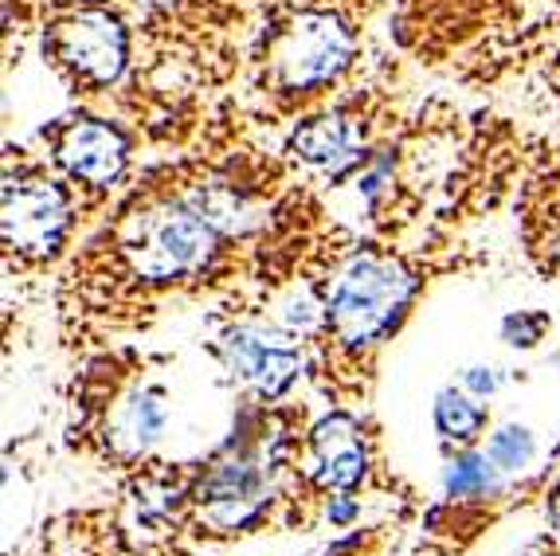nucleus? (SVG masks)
Listing matches in <instances>:
<instances>
[{
  "instance_id": "nucleus-4",
  "label": "nucleus",
  "mask_w": 560,
  "mask_h": 556,
  "mask_svg": "<svg viewBox=\"0 0 560 556\" xmlns=\"http://www.w3.org/2000/svg\"><path fill=\"white\" fill-rule=\"evenodd\" d=\"M71 208L56 181L9 176L4 185V247L28 259H47L63 243Z\"/></svg>"
},
{
  "instance_id": "nucleus-1",
  "label": "nucleus",
  "mask_w": 560,
  "mask_h": 556,
  "mask_svg": "<svg viewBox=\"0 0 560 556\" xmlns=\"http://www.w3.org/2000/svg\"><path fill=\"white\" fill-rule=\"evenodd\" d=\"M416 278L404 270V263L384 255H361L334 278L326 294V317L334 325L337 341L349 349L376 345L408 310Z\"/></svg>"
},
{
  "instance_id": "nucleus-6",
  "label": "nucleus",
  "mask_w": 560,
  "mask_h": 556,
  "mask_svg": "<svg viewBox=\"0 0 560 556\" xmlns=\"http://www.w3.org/2000/svg\"><path fill=\"white\" fill-rule=\"evenodd\" d=\"M224 361L228 369L247 381L262 399H275L294 384L302 369L299 349L290 345V337L271 334V329H259V325H243V329H232L224 337Z\"/></svg>"
},
{
  "instance_id": "nucleus-10",
  "label": "nucleus",
  "mask_w": 560,
  "mask_h": 556,
  "mask_svg": "<svg viewBox=\"0 0 560 556\" xmlns=\"http://www.w3.org/2000/svg\"><path fill=\"white\" fill-rule=\"evenodd\" d=\"M435 427H440V436L447 439V443L470 447L478 436H482L486 408L482 404H475L467 392L443 389L440 396H435Z\"/></svg>"
},
{
  "instance_id": "nucleus-5",
  "label": "nucleus",
  "mask_w": 560,
  "mask_h": 556,
  "mask_svg": "<svg viewBox=\"0 0 560 556\" xmlns=\"http://www.w3.org/2000/svg\"><path fill=\"white\" fill-rule=\"evenodd\" d=\"M353 39H349L346 24L329 12H314L302 16L290 36L282 39L279 56H275V71H279L282 91H318L337 71L349 63Z\"/></svg>"
},
{
  "instance_id": "nucleus-12",
  "label": "nucleus",
  "mask_w": 560,
  "mask_h": 556,
  "mask_svg": "<svg viewBox=\"0 0 560 556\" xmlns=\"http://www.w3.org/2000/svg\"><path fill=\"white\" fill-rule=\"evenodd\" d=\"M533 454H537V443H533L529 427L517 424H505L498 436H490V447H486V459L505 474L525 471L533 463Z\"/></svg>"
},
{
  "instance_id": "nucleus-3",
  "label": "nucleus",
  "mask_w": 560,
  "mask_h": 556,
  "mask_svg": "<svg viewBox=\"0 0 560 556\" xmlns=\"http://www.w3.org/2000/svg\"><path fill=\"white\" fill-rule=\"evenodd\" d=\"M44 47L75 86H110L126 67V28L106 9H79L56 20Z\"/></svg>"
},
{
  "instance_id": "nucleus-9",
  "label": "nucleus",
  "mask_w": 560,
  "mask_h": 556,
  "mask_svg": "<svg viewBox=\"0 0 560 556\" xmlns=\"http://www.w3.org/2000/svg\"><path fill=\"white\" fill-rule=\"evenodd\" d=\"M294 149L302 153V161L318 169H346L357 158V138L349 130L346 118L337 114H322V118L302 121L294 130Z\"/></svg>"
},
{
  "instance_id": "nucleus-11",
  "label": "nucleus",
  "mask_w": 560,
  "mask_h": 556,
  "mask_svg": "<svg viewBox=\"0 0 560 556\" xmlns=\"http://www.w3.org/2000/svg\"><path fill=\"white\" fill-rule=\"evenodd\" d=\"M494 471L498 466L486 459V454H458L455 463H447V474H443V486H447L451 498H478L494 486Z\"/></svg>"
},
{
  "instance_id": "nucleus-2",
  "label": "nucleus",
  "mask_w": 560,
  "mask_h": 556,
  "mask_svg": "<svg viewBox=\"0 0 560 556\" xmlns=\"http://www.w3.org/2000/svg\"><path fill=\"white\" fill-rule=\"evenodd\" d=\"M215 251V228L197 212V208H173V212L141 216L138 228L121 255L138 278L150 282H173L192 270H200Z\"/></svg>"
},
{
  "instance_id": "nucleus-13",
  "label": "nucleus",
  "mask_w": 560,
  "mask_h": 556,
  "mask_svg": "<svg viewBox=\"0 0 560 556\" xmlns=\"http://www.w3.org/2000/svg\"><path fill=\"white\" fill-rule=\"evenodd\" d=\"M545 329H549V317L545 314H533V310H517V314H505L502 322V337L514 349H533V345L541 341Z\"/></svg>"
},
{
  "instance_id": "nucleus-14",
  "label": "nucleus",
  "mask_w": 560,
  "mask_h": 556,
  "mask_svg": "<svg viewBox=\"0 0 560 556\" xmlns=\"http://www.w3.org/2000/svg\"><path fill=\"white\" fill-rule=\"evenodd\" d=\"M463 384H467L475 396H494L498 392V377L490 369H467L463 372Z\"/></svg>"
},
{
  "instance_id": "nucleus-8",
  "label": "nucleus",
  "mask_w": 560,
  "mask_h": 556,
  "mask_svg": "<svg viewBox=\"0 0 560 556\" xmlns=\"http://www.w3.org/2000/svg\"><path fill=\"white\" fill-rule=\"evenodd\" d=\"M314 454H318V483L334 486V490H349L364 478V466H369V454L361 443V427L349 416H329L314 427Z\"/></svg>"
},
{
  "instance_id": "nucleus-17",
  "label": "nucleus",
  "mask_w": 560,
  "mask_h": 556,
  "mask_svg": "<svg viewBox=\"0 0 560 556\" xmlns=\"http://www.w3.org/2000/svg\"><path fill=\"white\" fill-rule=\"evenodd\" d=\"M525 556H537V553H525Z\"/></svg>"
},
{
  "instance_id": "nucleus-15",
  "label": "nucleus",
  "mask_w": 560,
  "mask_h": 556,
  "mask_svg": "<svg viewBox=\"0 0 560 556\" xmlns=\"http://www.w3.org/2000/svg\"><path fill=\"white\" fill-rule=\"evenodd\" d=\"M329 518H334V521H349V518H353V506H349V501H337L334 510H329Z\"/></svg>"
},
{
  "instance_id": "nucleus-16",
  "label": "nucleus",
  "mask_w": 560,
  "mask_h": 556,
  "mask_svg": "<svg viewBox=\"0 0 560 556\" xmlns=\"http://www.w3.org/2000/svg\"><path fill=\"white\" fill-rule=\"evenodd\" d=\"M138 4H145V9H168L173 0H138Z\"/></svg>"
},
{
  "instance_id": "nucleus-18",
  "label": "nucleus",
  "mask_w": 560,
  "mask_h": 556,
  "mask_svg": "<svg viewBox=\"0 0 560 556\" xmlns=\"http://www.w3.org/2000/svg\"><path fill=\"white\" fill-rule=\"evenodd\" d=\"M557 521H560V513H557Z\"/></svg>"
},
{
  "instance_id": "nucleus-7",
  "label": "nucleus",
  "mask_w": 560,
  "mask_h": 556,
  "mask_svg": "<svg viewBox=\"0 0 560 556\" xmlns=\"http://www.w3.org/2000/svg\"><path fill=\"white\" fill-rule=\"evenodd\" d=\"M126 138H121L118 126L98 118H79L71 121L56 141V158L67 169L71 181H83V185H114L126 169Z\"/></svg>"
}]
</instances>
